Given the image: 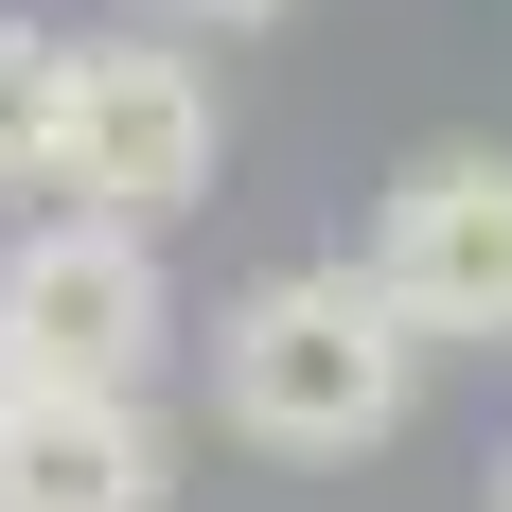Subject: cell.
<instances>
[{"instance_id":"1","label":"cell","mask_w":512,"mask_h":512,"mask_svg":"<svg viewBox=\"0 0 512 512\" xmlns=\"http://www.w3.org/2000/svg\"><path fill=\"white\" fill-rule=\"evenodd\" d=\"M424 407V336L371 301V265H265L212 318V424L265 460H371Z\"/></svg>"},{"instance_id":"2","label":"cell","mask_w":512,"mask_h":512,"mask_svg":"<svg viewBox=\"0 0 512 512\" xmlns=\"http://www.w3.org/2000/svg\"><path fill=\"white\" fill-rule=\"evenodd\" d=\"M212 159H230V124H212V71L177 36H71V89H53V177L36 195L106 212V230H177V212H212Z\"/></svg>"},{"instance_id":"3","label":"cell","mask_w":512,"mask_h":512,"mask_svg":"<svg viewBox=\"0 0 512 512\" xmlns=\"http://www.w3.org/2000/svg\"><path fill=\"white\" fill-rule=\"evenodd\" d=\"M159 354H177V283L142 230L36 212L0 248V389H159Z\"/></svg>"},{"instance_id":"4","label":"cell","mask_w":512,"mask_h":512,"mask_svg":"<svg viewBox=\"0 0 512 512\" xmlns=\"http://www.w3.org/2000/svg\"><path fill=\"white\" fill-rule=\"evenodd\" d=\"M354 265H371V301L407 318L424 354H512V159L495 142L407 159Z\"/></svg>"},{"instance_id":"5","label":"cell","mask_w":512,"mask_h":512,"mask_svg":"<svg viewBox=\"0 0 512 512\" xmlns=\"http://www.w3.org/2000/svg\"><path fill=\"white\" fill-rule=\"evenodd\" d=\"M0 512H177V424L142 389H0Z\"/></svg>"},{"instance_id":"6","label":"cell","mask_w":512,"mask_h":512,"mask_svg":"<svg viewBox=\"0 0 512 512\" xmlns=\"http://www.w3.org/2000/svg\"><path fill=\"white\" fill-rule=\"evenodd\" d=\"M53 89H71V36L0 0V195H36V177H53Z\"/></svg>"},{"instance_id":"7","label":"cell","mask_w":512,"mask_h":512,"mask_svg":"<svg viewBox=\"0 0 512 512\" xmlns=\"http://www.w3.org/2000/svg\"><path fill=\"white\" fill-rule=\"evenodd\" d=\"M177 18H283V0H177Z\"/></svg>"},{"instance_id":"8","label":"cell","mask_w":512,"mask_h":512,"mask_svg":"<svg viewBox=\"0 0 512 512\" xmlns=\"http://www.w3.org/2000/svg\"><path fill=\"white\" fill-rule=\"evenodd\" d=\"M477 512H512V460H495V495H477Z\"/></svg>"}]
</instances>
